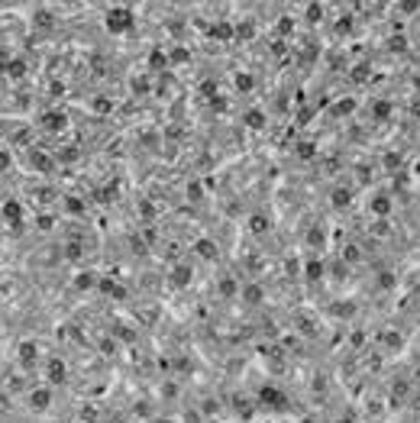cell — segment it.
Returning a JSON list of instances; mask_svg holds the SVG:
<instances>
[{
	"label": "cell",
	"instance_id": "6da1fadb",
	"mask_svg": "<svg viewBox=\"0 0 420 423\" xmlns=\"http://www.w3.org/2000/svg\"><path fill=\"white\" fill-rule=\"evenodd\" d=\"M129 26H133V13H129L126 7H113L107 13V29L110 32H126Z\"/></svg>",
	"mask_w": 420,
	"mask_h": 423
},
{
	"label": "cell",
	"instance_id": "7a4b0ae2",
	"mask_svg": "<svg viewBox=\"0 0 420 423\" xmlns=\"http://www.w3.org/2000/svg\"><path fill=\"white\" fill-rule=\"evenodd\" d=\"M49 404H52V391H49V387H32V391H29V407L32 410H46Z\"/></svg>",
	"mask_w": 420,
	"mask_h": 423
},
{
	"label": "cell",
	"instance_id": "3957f363",
	"mask_svg": "<svg viewBox=\"0 0 420 423\" xmlns=\"http://www.w3.org/2000/svg\"><path fill=\"white\" fill-rule=\"evenodd\" d=\"M65 123H68V117H65L62 110H49V113H42V126L52 129V133H55V129H65Z\"/></svg>",
	"mask_w": 420,
	"mask_h": 423
},
{
	"label": "cell",
	"instance_id": "277c9868",
	"mask_svg": "<svg viewBox=\"0 0 420 423\" xmlns=\"http://www.w3.org/2000/svg\"><path fill=\"white\" fill-rule=\"evenodd\" d=\"M16 356H20V362H23V365H32V362H36V356H39L36 342H29V339H26V342H20V349H16Z\"/></svg>",
	"mask_w": 420,
	"mask_h": 423
},
{
	"label": "cell",
	"instance_id": "5b68a950",
	"mask_svg": "<svg viewBox=\"0 0 420 423\" xmlns=\"http://www.w3.org/2000/svg\"><path fill=\"white\" fill-rule=\"evenodd\" d=\"M65 362H62V359H52V362H49V381L52 384H62L65 381Z\"/></svg>",
	"mask_w": 420,
	"mask_h": 423
},
{
	"label": "cell",
	"instance_id": "8992f818",
	"mask_svg": "<svg viewBox=\"0 0 420 423\" xmlns=\"http://www.w3.org/2000/svg\"><path fill=\"white\" fill-rule=\"evenodd\" d=\"M239 294H242V301H246L249 307H256V304H262V297H265V294H262V288H259V285H246V288H242V291H239Z\"/></svg>",
	"mask_w": 420,
	"mask_h": 423
},
{
	"label": "cell",
	"instance_id": "52a82bcc",
	"mask_svg": "<svg viewBox=\"0 0 420 423\" xmlns=\"http://www.w3.org/2000/svg\"><path fill=\"white\" fill-rule=\"evenodd\" d=\"M194 252L200 255V259H217V242H210V239H197L194 242Z\"/></svg>",
	"mask_w": 420,
	"mask_h": 423
},
{
	"label": "cell",
	"instance_id": "ba28073f",
	"mask_svg": "<svg viewBox=\"0 0 420 423\" xmlns=\"http://www.w3.org/2000/svg\"><path fill=\"white\" fill-rule=\"evenodd\" d=\"M20 214H23V207L16 204V200H7V204H4V217L13 223V230H20Z\"/></svg>",
	"mask_w": 420,
	"mask_h": 423
},
{
	"label": "cell",
	"instance_id": "9c48e42d",
	"mask_svg": "<svg viewBox=\"0 0 420 423\" xmlns=\"http://www.w3.org/2000/svg\"><path fill=\"white\" fill-rule=\"evenodd\" d=\"M94 278H97L94 271H81V275H75V288H78V291H91L94 285H97Z\"/></svg>",
	"mask_w": 420,
	"mask_h": 423
},
{
	"label": "cell",
	"instance_id": "30bf717a",
	"mask_svg": "<svg viewBox=\"0 0 420 423\" xmlns=\"http://www.w3.org/2000/svg\"><path fill=\"white\" fill-rule=\"evenodd\" d=\"M32 20H36V26H42V29H52V23H55V16H52V10H46V7H39Z\"/></svg>",
	"mask_w": 420,
	"mask_h": 423
},
{
	"label": "cell",
	"instance_id": "8fae6325",
	"mask_svg": "<svg viewBox=\"0 0 420 423\" xmlns=\"http://www.w3.org/2000/svg\"><path fill=\"white\" fill-rule=\"evenodd\" d=\"M220 294H223V297H233V294H239V285H236V281H233L230 275H223V278H220Z\"/></svg>",
	"mask_w": 420,
	"mask_h": 423
},
{
	"label": "cell",
	"instance_id": "7c38bea8",
	"mask_svg": "<svg viewBox=\"0 0 420 423\" xmlns=\"http://www.w3.org/2000/svg\"><path fill=\"white\" fill-rule=\"evenodd\" d=\"M246 126L262 129V126H265V113H262V110H249V113H246Z\"/></svg>",
	"mask_w": 420,
	"mask_h": 423
},
{
	"label": "cell",
	"instance_id": "4fadbf2b",
	"mask_svg": "<svg viewBox=\"0 0 420 423\" xmlns=\"http://www.w3.org/2000/svg\"><path fill=\"white\" fill-rule=\"evenodd\" d=\"M249 230H252V233H256V236H262V233H268V220H265V217H262V214H256V217H252V220H249Z\"/></svg>",
	"mask_w": 420,
	"mask_h": 423
},
{
	"label": "cell",
	"instance_id": "5bb4252c",
	"mask_svg": "<svg viewBox=\"0 0 420 423\" xmlns=\"http://www.w3.org/2000/svg\"><path fill=\"white\" fill-rule=\"evenodd\" d=\"M171 281H174L178 288H185L188 281H191V268H188V265H178V268H174V275H171Z\"/></svg>",
	"mask_w": 420,
	"mask_h": 423
},
{
	"label": "cell",
	"instance_id": "9a60e30c",
	"mask_svg": "<svg viewBox=\"0 0 420 423\" xmlns=\"http://www.w3.org/2000/svg\"><path fill=\"white\" fill-rule=\"evenodd\" d=\"M149 65H152V68H155V72H159V68H165V65H168V55H165V52H162V49H155V52H152V55H149Z\"/></svg>",
	"mask_w": 420,
	"mask_h": 423
},
{
	"label": "cell",
	"instance_id": "2e32d148",
	"mask_svg": "<svg viewBox=\"0 0 420 423\" xmlns=\"http://www.w3.org/2000/svg\"><path fill=\"white\" fill-rule=\"evenodd\" d=\"M32 165H36L39 171H52V162H49V155H42V152H32Z\"/></svg>",
	"mask_w": 420,
	"mask_h": 423
},
{
	"label": "cell",
	"instance_id": "e0dca14e",
	"mask_svg": "<svg viewBox=\"0 0 420 423\" xmlns=\"http://www.w3.org/2000/svg\"><path fill=\"white\" fill-rule=\"evenodd\" d=\"M297 327H301L304 336H317V327H313V320H307V316H297Z\"/></svg>",
	"mask_w": 420,
	"mask_h": 423
},
{
	"label": "cell",
	"instance_id": "ac0fdd59",
	"mask_svg": "<svg viewBox=\"0 0 420 423\" xmlns=\"http://www.w3.org/2000/svg\"><path fill=\"white\" fill-rule=\"evenodd\" d=\"M210 32H214L217 39H230V36H233V26H230V23H217Z\"/></svg>",
	"mask_w": 420,
	"mask_h": 423
},
{
	"label": "cell",
	"instance_id": "d6986e66",
	"mask_svg": "<svg viewBox=\"0 0 420 423\" xmlns=\"http://www.w3.org/2000/svg\"><path fill=\"white\" fill-rule=\"evenodd\" d=\"M262 401L265 404H282V394H278L275 387H262Z\"/></svg>",
	"mask_w": 420,
	"mask_h": 423
},
{
	"label": "cell",
	"instance_id": "ffe728a7",
	"mask_svg": "<svg viewBox=\"0 0 420 423\" xmlns=\"http://www.w3.org/2000/svg\"><path fill=\"white\" fill-rule=\"evenodd\" d=\"M320 275H323V262H307V278L320 281Z\"/></svg>",
	"mask_w": 420,
	"mask_h": 423
},
{
	"label": "cell",
	"instance_id": "44dd1931",
	"mask_svg": "<svg viewBox=\"0 0 420 423\" xmlns=\"http://www.w3.org/2000/svg\"><path fill=\"white\" fill-rule=\"evenodd\" d=\"M372 210H375V214H388V210H391V200L388 197H375V204H372Z\"/></svg>",
	"mask_w": 420,
	"mask_h": 423
},
{
	"label": "cell",
	"instance_id": "7402d4cb",
	"mask_svg": "<svg viewBox=\"0 0 420 423\" xmlns=\"http://www.w3.org/2000/svg\"><path fill=\"white\" fill-rule=\"evenodd\" d=\"M23 75H26V61L13 58V61H10V78H23Z\"/></svg>",
	"mask_w": 420,
	"mask_h": 423
},
{
	"label": "cell",
	"instance_id": "603a6c76",
	"mask_svg": "<svg viewBox=\"0 0 420 423\" xmlns=\"http://www.w3.org/2000/svg\"><path fill=\"white\" fill-rule=\"evenodd\" d=\"M94 110H97V113H110V110H113V100H107V97H97V100H94Z\"/></svg>",
	"mask_w": 420,
	"mask_h": 423
},
{
	"label": "cell",
	"instance_id": "cb8c5ba5",
	"mask_svg": "<svg viewBox=\"0 0 420 423\" xmlns=\"http://www.w3.org/2000/svg\"><path fill=\"white\" fill-rule=\"evenodd\" d=\"M236 87L239 91H252V75H236Z\"/></svg>",
	"mask_w": 420,
	"mask_h": 423
},
{
	"label": "cell",
	"instance_id": "d4e9b609",
	"mask_svg": "<svg viewBox=\"0 0 420 423\" xmlns=\"http://www.w3.org/2000/svg\"><path fill=\"white\" fill-rule=\"evenodd\" d=\"M65 207L72 210V214H81V210H84V204H81L78 197H65Z\"/></svg>",
	"mask_w": 420,
	"mask_h": 423
},
{
	"label": "cell",
	"instance_id": "484cf974",
	"mask_svg": "<svg viewBox=\"0 0 420 423\" xmlns=\"http://www.w3.org/2000/svg\"><path fill=\"white\" fill-rule=\"evenodd\" d=\"M320 16H323V7H307V20L310 23H320Z\"/></svg>",
	"mask_w": 420,
	"mask_h": 423
},
{
	"label": "cell",
	"instance_id": "4316f807",
	"mask_svg": "<svg viewBox=\"0 0 420 423\" xmlns=\"http://www.w3.org/2000/svg\"><path fill=\"white\" fill-rule=\"evenodd\" d=\"M297 155H301V158H313V146L310 143H301V146H297Z\"/></svg>",
	"mask_w": 420,
	"mask_h": 423
},
{
	"label": "cell",
	"instance_id": "83f0119b",
	"mask_svg": "<svg viewBox=\"0 0 420 423\" xmlns=\"http://www.w3.org/2000/svg\"><path fill=\"white\" fill-rule=\"evenodd\" d=\"M65 255H68V259H78V255H81V242H68Z\"/></svg>",
	"mask_w": 420,
	"mask_h": 423
},
{
	"label": "cell",
	"instance_id": "f1b7e54d",
	"mask_svg": "<svg viewBox=\"0 0 420 423\" xmlns=\"http://www.w3.org/2000/svg\"><path fill=\"white\" fill-rule=\"evenodd\" d=\"M333 204H336V207H346V204H349V194H346V191H336V194H333Z\"/></svg>",
	"mask_w": 420,
	"mask_h": 423
},
{
	"label": "cell",
	"instance_id": "f546056e",
	"mask_svg": "<svg viewBox=\"0 0 420 423\" xmlns=\"http://www.w3.org/2000/svg\"><path fill=\"white\" fill-rule=\"evenodd\" d=\"M217 407H220V404H217V401H210V398H207L204 404H200V410H204L207 417H210V413H217Z\"/></svg>",
	"mask_w": 420,
	"mask_h": 423
},
{
	"label": "cell",
	"instance_id": "4dcf8cb0",
	"mask_svg": "<svg viewBox=\"0 0 420 423\" xmlns=\"http://www.w3.org/2000/svg\"><path fill=\"white\" fill-rule=\"evenodd\" d=\"M343 255H346V262H359V249H356V245H346Z\"/></svg>",
	"mask_w": 420,
	"mask_h": 423
},
{
	"label": "cell",
	"instance_id": "1f68e13d",
	"mask_svg": "<svg viewBox=\"0 0 420 423\" xmlns=\"http://www.w3.org/2000/svg\"><path fill=\"white\" fill-rule=\"evenodd\" d=\"M4 168H10V152L0 149V171H4Z\"/></svg>",
	"mask_w": 420,
	"mask_h": 423
},
{
	"label": "cell",
	"instance_id": "d6a6232c",
	"mask_svg": "<svg viewBox=\"0 0 420 423\" xmlns=\"http://www.w3.org/2000/svg\"><path fill=\"white\" fill-rule=\"evenodd\" d=\"M294 29V20H288V16H282V23H278V32H288Z\"/></svg>",
	"mask_w": 420,
	"mask_h": 423
},
{
	"label": "cell",
	"instance_id": "836d02e7",
	"mask_svg": "<svg viewBox=\"0 0 420 423\" xmlns=\"http://www.w3.org/2000/svg\"><path fill=\"white\" fill-rule=\"evenodd\" d=\"M81 420H87V423H94V420H97V410H94V407H87V410H81Z\"/></svg>",
	"mask_w": 420,
	"mask_h": 423
},
{
	"label": "cell",
	"instance_id": "e575fe53",
	"mask_svg": "<svg viewBox=\"0 0 420 423\" xmlns=\"http://www.w3.org/2000/svg\"><path fill=\"white\" fill-rule=\"evenodd\" d=\"M129 245H133V252H136V255H143V252H146V245H143V239H136V236H133V242H129Z\"/></svg>",
	"mask_w": 420,
	"mask_h": 423
},
{
	"label": "cell",
	"instance_id": "d590c367",
	"mask_svg": "<svg viewBox=\"0 0 420 423\" xmlns=\"http://www.w3.org/2000/svg\"><path fill=\"white\" fill-rule=\"evenodd\" d=\"M185 58H188L185 49H174V52H171V61H185Z\"/></svg>",
	"mask_w": 420,
	"mask_h": 423
},
{
	"label": "cell",
	"instance_id": "8d00e7d4",
	"mask_svg": "<svg viewBox=\"0 0 420 423\" xmlns=\"http://www.w3.org/2000/svg\"><path fill=\"white\" fill-rule=\"evenodd\" d=\"M159 423H168V420H159Z\"/></svg>",
	"mask_w": 420,
	"mask_h": 423
}]
</instances>
